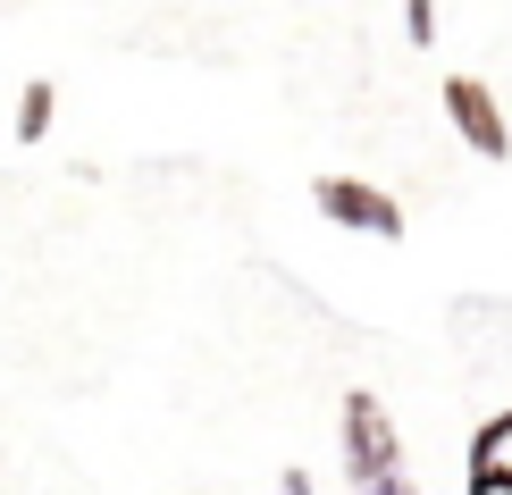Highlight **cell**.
<instances>
[{"mask_svg":"<svg viewBox=\"0 0 512 495\" xmlns=\"http://www.w3.org/2000/svg\"><path fill=\"white\" fill-rule=\"evenodd\" d=\"M345 479H353V495L361 487H387V479H403V437H395V420H387V403L378 395H345Z\"/></svg>","mask_w":512,"mask_h":495,"instance_id":"6da1fadb","label":"cell"},{"mask_svg":"<svg viewBox=\"0 0 512 495\" xmlns=\"http://www.w3.org/2000/svg\"><path fill=\"white\" fill-rule=\"evenodd\" d=\"M311 202H319V219H336V227H353V235H378V244H395V235H403V202H395V193H378V185H361V177H319Z\"/></svg>","mask_w":512,"mask_h":495,"instance_id":"7a4b0ae2","label":"cell"},{"mask_svg":"<svg viewBox=\"0 0 512 495\" xmlns=\"http://www.w3.org/2000/svg\"><path fill=\"white\" fill-rule=\"evenodd\" d=\"M445 118L462 126V143H471L479 160H504V152H512V126H504L496 93H487L479 76H454V84H445Z\"/></svg>","mask_w":512,"mask_h":495,"instance_id":"3957f363","label":"cell"},{"mask_svg":"<svg viewBox=\"0 0 512 495\" xmlns=\"http://www.w3.org/2000/svg\"><path fill=\"white\" fill-rule=\"evenodd\" d=\"M462 487H471V495H512V412H496L471 437V470H462Z\"/></svg>","mask_w":512,"mask_h":495,"instance_id":"277c9868","label":"cell"},{"mask_svg":"<svg viewBox=\"0 0 512 495\" xmlns=\"http://www.w3.org/2000/svg\"><path fill=\"white\" fill-rule=\"evenodd\" d=\"M51 110H59V93L34 76L26 93H17V135H26V143H42V135H51Z\"/></svg>","mask_w":512,"mask_h":495,"instance_id":"5b68a950","label":"cell"},{"mask_svg":"<svg viewBox=\"0 0 512 495\" xmlns=\"http://www.w3.org/2000/svg\"><path fill=\"white\" fill-rule=\"evenodd\" d=\"M403 34H412V42H437V0H403Z\"/></svg>","mask_w":512,"mask_h":495,"instance_id":"8992f818","label":"cell"}]
</instances>
